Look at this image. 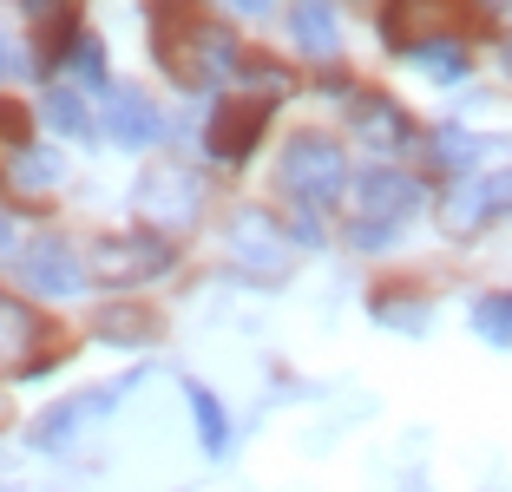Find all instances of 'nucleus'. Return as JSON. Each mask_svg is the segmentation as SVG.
Listing matches in <instances>:
<instances>
[{"label": "nucleus", "instance_id": "nucleus-1", "mask_svg": "<svg viewBox=\"0 0 512 492\" xmlns=\"http://www.w3.org/2000/svg\"><path fill=\"white\" fill-rule=\"evenodd\" d=\"M158 60L178 86H217V79L243 73V53L224 27H211L204 14H171L158 27Z\"/></svg>", "mask_w": 512, "mask_h": 492}, {"label": "nucleus", "instance_id": "nucleus-2", "mask_svg": "<svg viewBox=\"0 0 512 492\" xmlns=\"http://www.w3.org/2000/svg\"><path fill=\"white\" fill-rule=\"evenodd\" d=\"M276 184H283L296 204H309V210H322V204H335V197L348 191V164H342V145L335 138H322V132H296L283 145V164H276Z\"/></svg>", "mask_w": 512, "mask_h": 492}, {"label": "nucleus", "instance_id": "nucleus-3", "mask_svg": "<svg viewBox=\"0 0 512 492\" xmlns=\"http://www.w3.org/2000/svg\"><path fill=\"white\" fill-rule=\"evenodd\" d=\"M132 197H138L145 230H158V237H184L204 217V178H197L191 164H145V178H138Z\"/></svg>", "mask_w": 512, "mask_h": 492}, {"label": "nucleus", "instance_id": "nucleus-4", "mask_svg": "<svg viewBox=\"0 0 512 492\" xmlns=\"http://www.w3.org/2000/svg\"><path fill=\"white\" fill-rule=\"evenodd\" d=\"M171 256L178 250L158 230H119V237L92 243V276H106V283H151V276L171 269Z\"/></svg>", "mask_w": 512, "mask_h": 492}, {"label": "nucleus", "instance_id": "nucleus-5", "mask_svg": "<svg viewBox=\"0 0 512 492\" xmlns=\"http://www.w3.org/2000/svg\"><path fill=\"white\" fill-rule=\"evenodd\" d=\"M20 283L33 289V296H53V302H66V296H79V289L92 283L86 269L92 263H79L73 256V243L66 237H53V230H40V237H27V250H20Z\"/></svg>", "mask_w": 512, "mask_h": 492}, {"label": "nucleus", "instance_id": "nucleus-6", "mask_svg": "<svg viewBox=\"0 0 512 492\" xmlns=\"http://www.w3.org/2000/svg\"><path fill=\"white\" fill-rule=\"evenodd\" d=\"M427 184L414 171H394V164H368L362 178H355V204H362L368 224H401L407 210H421Z\"/></svg>", "mask_w": 512, "mask_h": 492}, {"label": "nucleus", "instance_id": "nucleus-7", "mask_svg": "<svg viewBox=\"0 0 512 492\" xmlns=\"http://www.w3.org/2000/svg\"><path fill=\"white\" fill-rule=\"evenodd\" d=\"M53 342V328L40 322V309L20 296H0V374H33Z\"/></svg>", "mask_w": 512, "mask_h": 492}, {"label": "nucleus", "instance_id": "nucleus-8", "mask_svg": "<svg viewBox=\"0 0 512 492\" xmlns=\"http://www.w3.org/2000/svg\"><path fill=\"white\" fill-rule=\"evenodd\" d=\"M512 210V171H473L447 191V230H480Z\"/></svg>", "mask_w": 512, "mask_h": 492}, {"label": "nucleus", "instance_id": "nucleus-9", "mask_svg": "<svg viewBox=\"0 0 512 492\" xmlns=\"http://www.w3.org/2000/svg\"><path fill=\"white\" fill-rule=\"evenodd\" d=\"M263 125H270V105H250V99H224L211 112V132H204V145H211L217 164H243L256 151V138H263Z\"/></svg>", "mask_w": 512, "mask_h": 492}, {"label": "nucleus", "instance_id": "nucleus-10", "mask_svg": "<svg viewBox=\"0 0 512 492\" xmlns=\"http://www.w3.org/2000/svg\"><path fill=\"white\" fill-rule=\"evenodd\" d=\"M125 388H132V381H119V388H92V394H73V401L46 407L40 427H33V447H66V440H79V427H86L92 414H106V407L119 401Z\"/></svg>", "mask_w": 512, "mask_h": 492}, {"label": "nucleus", "instance_id": "nucleus-11", "mask_svg": "<svg viewBox=\"0 0 512 492\" xmlns=\"http://www.w3.org/2000/svg\"><path fill=\"white\" fill-rule=\"evenodd\" d=\"M158 132H165V125H158V112L145 105V92L106 86V138H119V145H132V151H145Z\"/></svg>", "mask_w": 512, "mask_h": 492}, {"label": "nucleus", "instance_id": "nucleus-12", "mask_svg": "<svg viewBox=\"0 0 512 492\" xmlns=\"http://www.w3.org/2000/svg\"><path fill=\"white\" fill-rule=\"evenodd\" d=\"M289 33H296V46L309 60H335V53H342V27H335L329 0H296V7H289Z\"/></svg>", "mask_w": 512, "mask_h": 492}, {"label": "nucleus", "instance_id": "nucleus-13", "mask_svg": "<svg viewBox=\"0 0 512 492\" xmlns=\"http://www.w3.org/2000/svg\"><path fill=\"white\" fill-rule=\"evenodd\" d=\"M348 125H355V138L375 145V151H401L407 138H414V125L401 119V105H394V99H355Z\"/></svg>", "mask_w": 512, "mask_h": 492}, {"label": "nucleus", "instance_id": "nucleus-14", "mask_svg": "<svg viewBox=\"0 0 512 492\" xmlns=\"http://www.w3.org/2000/svg\"><path fill=\"white\" fill-rule=\"evenodd\" d=\"M440 7L447 0H388L381 7V33H388V46H427V40H440L434 33V20H440Z\"/></svg>", "mask_w": 512, "mask_h": 492}, {"label": "nucleus", "instance_id": "nucleus-15", "mask_svg": "<svg viewBox=\"0 0 512 492\" xmlns=\"http://www.w3.org/2000/svg\"><path fill=\"white\" fill-rule=\"evenodd\" d=\"M230 256H237V263H256V269H276V263H283L276 230L263 224V210H243L237 224H230Z\"/></svg>", "mask_w": 512, "mask_h": 492}, {"label": "nucleus", "instance_id": "nucleus-16", "mask_svg": "<svg viewBox=\"0 0 512 492\" xmlns=\"http://www.w3.org/2000/svg\"><path fill=\"white\" fill-rule=\"evenodd\" d=\"M414 66H421L427 79H440V86H453V79H467V46L453 40V33H440V40L414 46Z\"/></svg>", "mask_w": 512, "mask_h": 492}, {"label": "nucleus", "instance_id": "nucleus-17", "mask_svg": "<svg viewBox=\"0 0 512 492\" xmlns=\"http://www.w3.org/2000/svg\"><path fill=\"white\" fill-rule=\"evenodd\" d=\"M66 178V158L60 151H20L14 158V171H7V184H14V191H53V184Z\"/></svg>", "mask_w": 512, "mask_h": 492}, {"label": "nucleus", "instance_id": "nucleus-18", "mask_svg": "<svg viewBox=\"0 0 512 492\" xmlns=\"http://www.w3.org/2000/svg\"><path fill=\"white\" fill-rule=\"evenodd\" d=\"M184 401H191V414H197V447L204 453H224L230 447V420H224V407H217V394L211 388H184Z\"/></svg>", "mask_w": 512, "mask_h": 492}, {"label": "nucleus", "instance_id": "nucleus-19", "mask_svg": "<svg viewBox=\"0 0 512 492\" xmlns=\"http://www.w3.org/2000/svg\"><path fill=\"white\" fill-rule=\"evenodd\" d=\"M151 335H158V322H151L145 309H112L106 322H99V342H112V348H145Z\"/></svg>", "mask_w": 512, "mask_h": 492}, {"label": "nucleus", "instance_id": "nucleus-20", "mask_svg": "<svg viewBox=\"0 0 512 492\" xmlns=\"http://www.w3.org/2000/svg\"><path fill=\"white\" fill-rule=\"evenodd\" d=\"M473 335L493 348H512V296H480L473 302Z\"/></svg>", "mask_w": 512, "mask_h": 492}, {"label": "nucleus", "instance_id": "nucleus-21", "mask_svg": "<svg viewBox=\"0 0 512 492\" xmlns=\"http://www.w3.org/2000/svg\"><path fill=\"white\" fill-rule=\"evenodd\" d=\"M46 125L53 132H66V138H86L92 132V119H86V105H79V92H46Z\"/></svg>", "mask_w": 512, "mask_h": 492}, {"label": "nucleus", "instance_id": "nucleus-22", "mask_svg": "<svg viewBox=\"0 0 512 492\" xmlns=\"http://www.w3.org/2000/svg\"><path fill=\"white\" fill-rule=\"evenodd\" d=\"M20 151H27V105L0 99V171H14Z\"/></svg>", "mask_w": 512, "mask_h": 492}, {"label": "nucleus", "instance_id": "nucleus-23", "mask_svg": "<svg viewBox=\"0 0 512 492\" xmlns=\"http://www.w3.org/2000/svg\"><path fill=\"white\" fill-rule=\"evenodd\" d=\"M66 60H73L79 79H92V86L106 92V46L92 40V33H73V46H66Z\"/></svg>", "mask_w": 512, "mask_h": 492}, {"label": "nucleus", "instance_id": "nucleus-24", "mask_svg": "<svg viewBox=\"0 0 512 492\" xmlns=\"http://www.w3.org/2000/svg\"><path fill=\"white\" fill-rule=\"evenodd\" d=\"M427 151L440 158V171H467V164L480 158V145H473L467 132H434V138H427Z\"/></svg>", "mask_w": 512, "mask_h": 492}, {"label": "nucleus", "instance_id": "nucleus-25", "mask_svg": "<svg viewBox=\"0 0 512 492\" xmlns=\"http://www.w3.org/2000/svg\"><path fill=\"white\" fill-rule=\"evenodd\" d=\"M243 79H250V86L263 92V99H289V86H296V79H289L283 66H256V60H243Z\"/></svg>", "mask_w": 512, "mask_h": 492}, {"label": "nucleus", "instance_id": "nucleus-26", "mask_svg": "<svg viewBox=\"0 0 512 492\" xmlns=\"http://www.w3.org/2000/svg\"><path fill=\"white\" fill-rule=\"evenodd\" d=\"M388 237H394V224H355V230H348V243H355V250H381Z\"/></svg>", "mask_w": 512, "mask_h": 492}, {"label": "nucleus", "instance_id": "nucleus-27", "mask_svg": "<svg viewBox=\"0 0 512 492\" xmlns=\"http://www.w3.org/2000/svg\"><path fill=\"white\" fill-rule=\"evenodd\" d=\"M20 250H27V243H20V224L0 217V263H20Z\"/></svg>", "mask_w": 512, "mask_h": 492}, {"label": "nucleus", "instance_id": "nucleus-28", "mask_svg": "<svg viewBox=\"0 0 512 492\" xmlns=\"http://www.w3.org/2000/svg\"><path fill=\"white\" fill-rule=\"evenodd\" d=\"M20 14H33V20H46V14H66V0H20Z\"/></svg>", "mask_w": 512, "mask_h": 492}, {"label": "nucleus", "instance_id": "nucleus-29", "mask_svg": "<svg viewBox=\"0 0 512 492\" xmlns=\"http://www.w3.org/2000/svg\"><path fill=\"white\" fill-rule=\"evenodd\" d=\"M7 73H20V46L0 33V79H7Z\"/></svg>", "mask_w": 512, "mask_h": 492}, {"label": "nucleus", "instance_id": "nucleus-30", "mask_svg": "<svg viewBox=\"0 0 512 492\" xmlns=\"http://www.w3.org/2000/svg\"><path fill=\"white\" fill-rule=\"evenodd\" d=\"M480 14H493V20H512V0H473Z\"/></svg>", "mask_w": 512, "mask_h": 492}, {"label": "nucleus", "instance_id": "nucleus-31", "mask_svg": "<svg viewBox=\"0 0 512 492\" xmlns=\"http://www.w3.org/2000/svg\"><path fill=\"white\" fill-rule=\"evenodd\" d=\"M230 7H237V14H270L276 0H230Z\"/></svg>", "mask_w": 512, "mask_h": 492}, {"label": "nucleus", "instance_id": "nucleus-32", "mask_svg": "<svg viewBox=\"0 0 512 492\" xmlns=\"http://www.w3.org/2000/svg\"><path fill=\"white\" fill-rule=\"evenodd\" d=\"M499 60H506V79H512V46H506V53H499Z\"/></svg>", "mask_w": 512, "mask_h": 492}]
</instances>
